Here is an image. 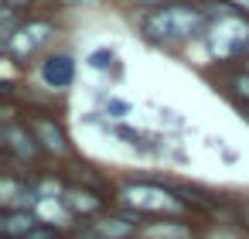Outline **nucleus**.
<instances>
[{"label":"nucleus","instance_id":"obj_5","mask_svg":"<svg viewBox=\"0 0 249 239\" xmlns=\"http://www.w3.org/2000/svg\"><path fill=\"white\" fill-rule=\"evenodd\" d=\"M72 75H75V65H72V58H69V55H52V58L41 65V79H45L48 86H55V89L69 86V82H72Z\"/></svg>","mask_w":249,"mask_h":239},{"label":"nucleus","instance_id":"obj_15","mask_svg":"<svg viewBox=\"0 0 249 239\" xmlns=\"http://www.w3.org/2000/svg\"><path fill=\"white\" fill-rule=\"evenodd\" d=\"M235 92L249 99V75H239V79H235Z\"/></svg>","mask_w":249,"mask_h":239},{"label":"nucleus","instance_id":"obj_9","mask_svg":"<svg viewBox=\"0 0 249 239\" xmlns=\"http://www.w3.org/2000/svg\"><path fill=\"white\" fill-rule=\"evenodd\" d=\"M143 239H188V232L178 222H160V225H147Z\"/></svg>","mask_w":249,"mask_h":239},{"label":"nucleus","instance_id":"obj_17","mask_svg":"<svg viewBox=\"0 0 249 239\" xmlns=\"http://www.w3.org/2000/svg\"><path fill=\"white\" fill-rule=\"evenodd\" d=\"M137 4H143V7H157V11H160V4H167V0H137Z\"/></svg>","mask_w":249,"mask_h":239},{"label":"nucleus","instance_id":"obj_6","mask_svg":"<svg viewBox=\"0 0 249 239\" xmlns=\"http://www.w3.org/2000/svg\"><path fill=\"white\" fill-rule=\"evenodd\" d=\"M35 229H38V222H35V215H28V212H11V215L4 219V236H7V239H28Z\"/></svg>","mask_w":249,"mask_h":239},{"label":"nucleus","instance_id":"obj_4","mask_svg":"<svg viewBox=\"0 0 249 239\" xmlns=\"http://www.w3.org/2000/svg\"><path fill=\"white\" fill-rule=\"evenodd\" d=\"M52 38V28L48 24H24V28H18L14 35H7V52L11 55H18V58H24V55H31V52H38L45 41Z\"/></svg>","mask_w":249,"mask_h":239},{"label":"nucleus","instance_id":"obj_10","mask_svg":"<svg viewBox=\"0 0 249 239\" xmlns=\"http://www.w3.org/2000/svg\"><path fill=\"white\" fill-rule=\"evenodd\" d=\"M65 205H69L72 212H92V208L99 205V198L89 195V191H69V195H65Z\"/></svg>","mask_w":249,"mask_h":239},{"label":"nucleus","instance_id":"obj_1","mask_svg":"<svg viewBox=\"0 0 249 239\" xmlns=\"http://www.w3.org/2000/svg\"><path fill=\"white\" fill-rule=\"evenodd\" d=\"M143 28L157 41H184L205 28V18H201V11H191V7H160L147 18Z\"/></svg>","mask_w":249,"mask_h":239},{"label":"nucleus","instance_id":"obj_13","mask_svg":"<svg viewBox=\"0 0 249 239\" xmlns=\"http://www.w3.org/2000/svg\"><path fill=\"white\" fill-rule=\"evenodd\" d=\"M113 62H116V55H113V52H106V48L89 55V65H92L96 72H106V69H113Z\"/></svg>","mask_w":249,"mask_h":239},{"label":"nucleus","instance_id":"obj_20","mask_svg":"<svg viewBox=\"0 0 249 239\" xmlns=\"http://www.w3.org/2000/svg\"><path fill=\"white\" fill-rule=\"evenodd\" d=\"M232 4H239V7H246V11H249V0H232Z\"/></svg>","mask_w":249,"mask_h":239},{"label":"nucleus","instance_id":"obj_19","mask_svg":"<svg viewBox=\"0 0 249 239\" xmlns=\"http://www.w3.org/2000/svg\"><path fill=\"white\" fill-rule=\"evenodd\" d=\"M4 4H7V7H18V4H24V0H4Z\"/></svg>","mask_w":249,"mask_h":239},{"label":"nucleus","instance_id":"obj_2","mask_svg":"<svg viewBox=\"0 0 249 239\" xmlns=\"http://www.w3.org/2000/svg\"><path fill=\"white\" fill-rule=\"evenodd\" d=\"M239 48H249V24L242 18H218L212 24V52L215 55H235Z\"/></svg>","mask_w":249,"mask_h":239},{"label":"nucleus","instance_id":"obj_16","mask_svg":"<svg viewBox=\"0 0 249 239\" xmlns=\"http://www.w3.org/2000/svg\"><path fill=\"white\" fill-rule=\"evenodd\" d=\"M28 239H55V232H45V229H35Z\"/></svg>","mask_w":249,"mask_h":239},{"label":"nucleus","instance_id":"obj_3","mask_svg":"<svg viewBox=\"0 0 249 239\" xmlns=\"http://www.w3.org/2000/svg\"><path fill=\"white\" fill-rule=\"evenodd\" d=\"M123 202L130 208H143V212H178L181 202L174 195H167L164 188H154V184H130L123 188Z\"/></svg>","mask_w":249,"mask_h":239},{"label":"nucleus","instance_id":"obj_11","mask_svg":"<svg viewBox=\"0 0 249 239\" xmlns=\"http://www.w3.org/2000/svg\"><path fill=\"white\" fill-rule=\"evenodd\" d=\"M38 133H41V140H45V147H52V150H65V133L58 130V127H52V123H38Z\"/></svg>","mask_w":249,"mask_h":239},{"label":"nucleus","instance_id":"obj_8","mask_svg":"<svg viewBox=\"0 0 249 239\" xmlns=\"http://www.w3.org/2000/svg\"><path fill=\"white\" fill-rule=\"evenodd\" d=\"M92 232H96L99 239H123V236H130V232H133V225H130V222H123V219H106V222H99Z\"/></svg>","mask_w":249,"mask_h":239},{"label":"nucleus","instance_id":"obj_14","mask_svg":"<svg viewBox=\"0 0 249 239\" xmlns=\"http://www.w3.org/2000/svg\"><path fill=\"white\" fill-rule=\"evenodd\" d=\"M41 212H45L48 219H58V215H62V212H58V205H52L48 198H41Z\"/></svg>","mask_w":249,"mask_h":239},{"label":"nucleus","instance_id":"obj_18","mask_svg":"<svg viewBox=\"0 0 249 239\" xmlns=\"http://www.w3.org/2000/svg\"><path fill=\"white\" fill-rule=\"evenodd\" d=\"M208 239H239V236H229V232H212Z\"/></svg>","mask_w":249,"mask_h":239},{"label":"nucleus","instance_id":"obj_12","mask_svg":"<svg viewBox=\"0 0 249 239\" xmlns=\"http://www.w3.org/2000/svg\"><path fill=\"white\" fill-rule=\"evenodd\" d=\"M35 195H31V188H21V184H14V181H4V202L7 205H14V202H31Z\"/></svg>","mask_w":249,"mask_h":239},{"label":"nucleus","instance_id":"obj_7","mask_svg":"<svg viewBox=\"0 0 249 239\" xmlns=\"http://www.w3.org/2000/svg\"><path fill=\"white\" fill-rule=\"evenodd\" d=\"M4 140H7V147H11L18 157H35V154H38L35 140H31L28 130H21V127H4Z\"/></svg>","mask_w":249,"mask_h":239}]
</instances>
